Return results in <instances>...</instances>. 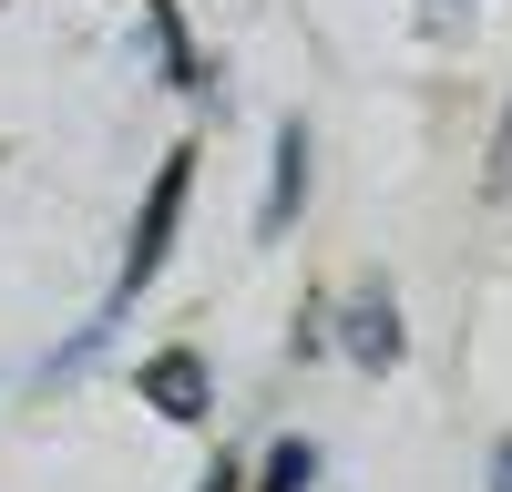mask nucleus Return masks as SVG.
Masks as SVG:
<instances>
[{
	"instance_id": "nucleus-6",
	"label": "nucleus",
	"mask_w": 512,
	"mask_h": 492,
	"mask_svg": "<svg viewBox=\"0 0 512 492\" xmlns=\"http://www.w3.org/2000/svg\"><path fill=\"white\" fill-rule=\"evenodd\" d=\"M308 482H318V441H308V431H277L246 492H308Z\"/></svg>"
},
{
	"instance_id": "nucleus-5",
	"label": "nucleus",
	"mask_w": 512,
	"mask_h": 492,
	"mask_svg": "<svg viewBox=\"0 0 512 492\" xmlns=\"http://www.w3.org/2000/svg\"><path fill=\"white\" fill-rule=\"evenodd\" d=\"M144 21H154V62H164V82H175V93H205V62H195V41H185V11H175V0H144Z\"/></svg>"
},
{
	"instance_id": "nucleus-2",
	"label": "nucleus",
	"mask_w": 512,
	"mask_h": 492,
	"mask_svg": "<svg viewBox=\"0 0 512 492\" xmlns=\"http://www.w3.org/2000/svg\"><path fill=\"white\" fill-rule=\"evenodd\" d=\"M328 349H349L359 369H400V359H410L400 298H390V287H359V298H338V308H328Z\"/></svg>"
},
{
	"instance_id": "nucleus-8",
	"label": "nucleus",
	"mask_w": 512,
	"mask_h": 492,
	"mask_svg": "<svg viewBox=\"0 0 512 492\" xmlns=\"http://www.w3.org/2000/svg\"><path fill=\"white\" fill-rule=\"evenodd\" d=\"M287 349H297V359H318V349H328V298L297 308V339H287Z\"/></svg>"
},
{
	"instance_id": "nucleus-10",
	"label": "nucleus",
	"mask_w": 512,
	"mask_h": 492,
	"mask_svg": "<svg viewBox=\"0 0 512 492\" xmlns=\"http://www.w3.org/2000/svg\"><path fill=\"white\" fill-rule=\"evenodd\" d=\"M492 492H512V431L492 441Z\"/></svg>"
},
{
	"instance_id": "nucleus-1",
	"label": "nucleus",
	"mask_w": 512,
	"mask_h": 492,
	"mask_svg": "<svg viewBox=\"0 0 512 492\" xmlns=\"http://www.w3.org/2000/svg\"><path fill=\"white\" fill-rule=\"evenodd\" d=\"M185 195H195V144H175V154L154 164V185H144V216H134V246H123V277H113V298H103L113 318H123V308H134L144 287H154V267H164V257H175Z\"/></svg>"
},
{
	"instance_id": "nucleus-4",
	"label": "nucleus",
	"mask_w": 512,
	"mask_h": 492,
	"mask_svg": "<svg viewBox=\"0 0 512 492\" xmlns=\"http://www.w3.org/2000/svg\"><path fill=\"white\" fill-rule=\"evenodd\" d=\"M297 205H308V123H277V164H267V205H256V236H287Z\"/></svg>"
},
{
	"instance_id": "nucleus-9",
	"label": "nucleus",
	"mask_w": 512,
	"mask_h": 492,
	"mask_svg": "<svg viewBox=\"0 0 512 492\" xmlns=\"http://www.w3.org/2000/svg\"><path fill=\"white\" fill-rule=\"evenodd\" d=\"M482 185L512 195V103H502V134H492V164H482Z\"/></svg>"
},
{
	"instance_id": "nucleus-7",
	"label": "nucleus",
	"mask_w": 512,
	"mask_h": 492,
	"mask_svg": "<svg viewBox=\"0 0 512 492\" xmlns=\"http://www.w3.org/2000/svg\"><path fill=\"white\" fill-rule=\"evenodd\" d=\"M113 328H123L113 308H103V318H82V328H72V339H62L52 359H41V380H82V369H93V359H103V339H113Z\"/></svg>"
},
{
	"instance_id": "nucleus-3",
	"label": "nucleus",
	"mask_w": 512,
	"mask_h": 492,
	"mask_svg": "<svg viewBox=\"0 0 512 492\" xmlns=\"http://www.w3.org/2000/svg\"><path fill=\"white\" fill-rule=\"evenodd\" d=\"M134 400H154L164 410V421H216V380H205V359L195 349H154L144 369H134Z\"/></svg>"
},
{
	"instance_id": "nucleus-11",
	"label": "nucleus",
	"mask_w": 512,
	"mask_h": 492,
	"mask_svg": "<svg viewBox=\"0 0 512 492\" xmlns=\"http://www.w3.org/2000/svg\"><path fill=\"white\" fill-rule=\"evenodd\" d=\"M195 492H246V472H236V462H216V472H205Z\"/></svg>"
}]
</instances>
